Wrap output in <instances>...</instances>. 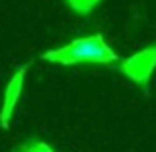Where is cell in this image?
Masks as SVG:
<instances>
[{
  "mask_svg": "<svg viewBox=\"0 0 156 152\" xmlns=\"http://www.w3.org/2000/svg\"><path fill=\"white\" fill-rule=\"evenodd\" d=\"M42 58L52 64L74 66V64H112L118 62V54L110 48V44L100 34L82 36L68 42L64 46L52 48L44 52Z\"/></svg>",
  "mask_w": 156,
  "mask_h": 152,
  "instance_id": "1",
  "label": "cell"
},
{
  "mask_svg": "<svg viewBox=\"0 0 156 152\" xmlns=\"http://www.w3.org/2000/svg\"><path fill=\"white\" fill-rule=\"evenodd\" d=\"M26 70H28V64L20 66V68L10 76L8 84H6L4 100H2V108H0V126H2V128H8L10 126V120H12L14 110H16L18 100H20V96H22V90H24Z\"/></svg>",
  "mask_w": 156,
  "mask_h": 152,
  "instance_id": "3",
  "label": "cell"
},
{
  "mask_svg": "<svg viewBox=\"0 0 156 152\" xmlns=\"http://www.w3.org/2000/svg\"><path fill=\"white\" fill-rule=\"evenodd\" d=\"M154 68H156V44L128 56L120 64V70L126 74V78H130L132 82L140 84V86H146L148 84Z\"/></svg>",
  "mask_w": 156,
  "mask_h": 152,
  "instance_id": "2",
  "label": "cell"
},
{
  "mask_svg": "<svg viewBox=\"0 0 156 152\" xmlns=\"http://www.w3.org/2000/svg\"><path fill=\"white\" fill-rule=\"evenodd\" d=\"M16 152H54V150L44 142H32V144H26V146H20Z\"/></svg>",
  "mask_w": 156,
  "mask_h": 152,
  "instance_id": "4",
  "label": "cell"
}]
</instances>
